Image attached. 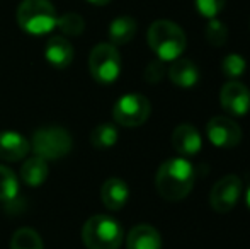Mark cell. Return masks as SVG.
<instances>
[{"label": "cell", "instance_id": "cell-1", "mask_svg": "<svg viewBox=\"0 0 250 249\" xmlns=\"http://www.w3.org/2000/svg\"><path fill=\"white\" fill-rule=\"evenodd\" d=\"M196 181L194 167L184 157L168 159L158 167L155 176V186L158 195L168 202L184 200L191 193Z\"/></svg>", "mask_w": 250, "mask_h": 249}, {"label": "cell", "instance_id": "cell-2", "mask_svg": "<svg viewBox=\"0 0 250 249\" xmlns=\"http://www.w3.org/2000/svg\"><path fill=\"white\" fill-rule=\"evenodd\" d=\"M146 40H148L151 51L162 62L177 60L179 57H182L188 46V38L182 27L167 19L155 21L148 27Z\"/></svg>", "mask_w": 250, "mask_h": 249}, {"label": "cell", "instance_id": "cell-3", "mask_svg": "<svg viewBox=\"0 0 250 249\" xmlns=\"http://www.w3.org/2000/svg\"><path fill=\"white\" fill-rule=\"evenodd\" d=\"M58 14L50 0H22L17 7V24L33 36H43L56 27Z\"/></svg>", "mask_w": 250, "mask_h": 249}, {"label": "cell", "instance_id": "cell-4", "mask_svg": "<svg viewBox=\"0 0 250 249\" xmlns=\"http://www.w3.org/2000/svg\"><path fill=\"white\" fill-rule=\"evenodd\" d=\"M82 241L87 249H119L123 243V229L112 217L94 215L83 224Z\"/></svg>", "mask_w": 250, "mask_h": 249}, {"label": "cell", "instance_id": "cell-5", "mask_svg": "<svg viewBox=\"0 0 250 249\" xmlns=\"http://www.w3.org/2000/svg\"><path fill=\"white\" fill-rule=\"evenodd\" d=\"M31 147L44 160L62 159L72 150V135L62 126H43L34 132Z\"/></svg>", "mask_w": 250, "mask_h": 249}, {"label": "cell", "instance_id": "cell-6", "mask_svg": "<svg viewBox=\"0 0 250 249\" xmlns=\"http://www.w3.org/2000/svg\"><path fill=\"white\" fill-rule=\"evenodd\" d=\"M89 70L99 84H112L121 73V55L111 43H99L89 57Z\"/></svg>", "mask_w": 250, "mask_h": 249}, {"label": "cell", "instance_id": "cell-7", "mask_svg": "<svg viewBox=\"0 0 250 249\" xmlns=\"http://www.w3.org/2000/svg\"><path fill=\"white\" fill-rule=\"evenodd\" d=\"M151 106L148 97L142 94H126L116 101L112 108V118L118 125L126 128H136L150 118Z\"/></svg>", "mask_w": 250, "mask_h": 249}, {"label": "cell", "instance_id": "cell-8", "mask_svg": "<svg viewBox=\"0 0 250 249\" xmlns=\"http://www.w3.org/2000/svg\"><path fill=\"white\" fill-rule=\"evenodd\" d=\"M242 193V180L235 174H228L216 181L211 189L209 203L214 212L228 213L235 208Z\"/></svg>", "mask_w": 250, "mask_h": 249}, {"label": "cell", "instance_id": "cell-9", "mask_svg": "<svg viewBox=\"0 0 250 249\" xmlns=\"http://www.w3.org/2000/svg\"><path fill=\"white\" fill-rule=\"evenodd\" d=\"M208 138L220 149H233L242 142V128L231 118L214 116L206 125Z\"/></svg>", "mask_w": 250, "mask_h": 249}, {"label": "cell", "instance_id": "cell-10", "mask_svg": "<svg viewBox=\"0 0 250 249\" xmlns=\"http://www.w3.org/2000/svg\"><path fill=\"white\" fill-rule=\"evenodd\" d=\"M221 108L231 116H245L250 111V91L245 84L230 80L220 92Z\"/></svg>", "mask_w": 250, "mask_h": 249}, {"label": "cell", "instance_id": "cell-11", "mask_svg": "<svg viewBox=\"0 0 250 249\" xmlns=\"http://www.w3.org/2000/svg\"><path fill=\"white\" fill-rule=\"evenodd\" d=\"M172 147L175 152L181 154L182 157H192L201 150L203 140L198 128L189 123H182L172 133Z\"/></svg>", "mask_w": 250, "mask_h": 249}, {"label": "cell", "instance_id": "cell-12", "mask_svg": "<svg viewBox=\"0 0 250 249\" xmlns=\"http://www.w3.org/2000/svg\"><path fill=\"white\" fill-rule=\"evenodd\" d=\"M29 140L17 132H0V159L7 162H16L27 156Z\"/></svg>", "mask_w": 250, "mask_h": 249}, {"label": "cell", "instance_id": "cell-13", "mask_svg": "<svg viewBox=\"0 0 250 249\" xmlns=\"http://www.w3.org/2000/svg\"><path fill=\"white\" fill-rule=\"evenodd\" d=\"M44 57L55 68H66L73 60V46L66 38L51 36L44 46Z\"/></svg>", "mask_w": 250, "mask_h": 249}, {"label": "cell", "instance_id": "cell-14", "mask_svg": "<svg viewBox=\"0 0 250 249\" xmlns=\"http://www.w3.org/2000/svg\"><path fill=\"white\" fill-rule=\"evenodd\" d=\"M101 198L102 203L105 205L107 210H112V212H118L123 206L126 205L129 198V188L128 184L125 183L119 178H111L107 180L101 188Z\"/></svg>", "mask_w": 250, "mask_h": 249}, {"label": "cell", "instance_id": "cell-15", "mask_svg": "<svg viewBox=\"0 0 250 249\" xmlns=\"http://www.w3.org/2000/svg\"><path fill=\"white\" fill-rule=\"evenodd\" d=\"M128 249H162V237L155 227L148 224H140L129 230L126 237Z\"/></svg>", "mask_w": 250, "mask_h": 249}, {"label": "cell", "instance_id": "cell-16", "mask_svg": "<svg viewBox=\"0 0 250 249\" xmlns=\"http://www.w3.org/2000/svg\"><path fill=\"white\" fill-rule=\"evenodd\" d=\"M168 77L177 87L182 89H191L199 82V70L189 58H181L172 62L170 68H168Z\"/></svg>", "mask_w": 250, "mask_h": 249}, {"label": "cell", "instance_id": "cell-17", "mask_svg": "<svg viewBox=\"0 0 250 249\" xmlns=\"http://www.w3.org/2000/svg\"><path fill=\"white\" fill-rule=\"evenodd\" d=\"M48 173H50V171H48V160H44L43 157H40V156L29 157V159L22 164V167H21V178H22L24 183L31 188L41 186V184L46 181Z\"/></svg>", "mask_w": 250, "mask_h": 249}, {"label": "cell", "instance_id": "cell-18", "mask_svg": "<svg viewBox=\"0 0 250 249\" xmlns=\"http://www.w3.org/2000/svg\"><path fill=\"white\" fill-rule=\"evenodd\" d=\"M136 21L129 16H121L116 17L111 24H109V40H111V45L114 46H121V45H126L135 38L136 34Z\"/></svg>", "mask_w": 250, "mask_h": 249}, {"label": "cell", "instance_id": "cell-19", "mask_svg": "<svg viewBox=\"0 0 250 249\" xmlns=\"http://www.w3.org/2000/svg\"><path fill=\"white\" fill-rule=\"evenodd\" d=\"M119 138V132L114 125L111 123H102L97 125L90 133V142L97 149H109V147L116 145Z\"/></svg>", "mask_w": 250, "mask_h": 249}, {"label": "cell", "instance_id": "cell-20", "mask_svg": "<svg viewBox=\"0 0 250 249\" xmlns=\"http://www.w3.org/2000/svg\"><path fill=\"white\" fill-rule=\"evenodd\" d=\"M10 249H44L40 234L29 227L16 230L10 241Z\"/></svg>", "mask_w": 250, "mask_h": 249}, {"label": "cell", "instance_id": "cell-21", "mask_svg": "<svg viewBox=\"0 0 250 249\" xmlns=\"http://www.w3.org/2000/svg\"><path fill=\"white\" fill-rule=\"evenodd\" d=\"M19 193V181L12 169L0 166V202H10Z\"/></svg>", "mask_w": 250, "mask_h": 249}, {"label": "cell", "instance_id": "cell-22", "mask_svg": "<svg viewBox=\"0 0 250 249\" xmlns=\"http://www.w3.org/2000/svg\"><path fill=\"white\" fill-rule=\"evenodd\" d=\"M56 27L66 36H80L83 33V29H85V21H83V17L80 14L68 12L63 14V16H58Z\"/></svg>", "mask_w": 250, "mask_h": 249}, {"label": "cell", "instance_id": "cell-23", "mask_svg": "<svg viewBox=\"0 0 250 249\" xmlns=\"http://www.w3.org/2000/svg\"><path fill=\"white\" fill-rule=\"evenodd\" d=\"M204 36H206V41L211 45V46H223L227 43L228 38V29L220 19H208L206 29H204Z\"/></svg>", "mask_w": 250, "mask_h": 249}, {"label": "cell", "instance_id": "cell-24", "mask_svg": "<svg viewBox=\"0 0 250 249\" xmlns=\"http://www.w3.org/2000/svg\"><path fill=\"white\" fill-rule=\"evenodd\" d=\"M247 70V62L242 55L237 53H230L223 58L221 62V72L225 73V77L231 80H237L238 77H242Z\"/></svg>", "mask_w": 250, "mask_h": 249}, {"label": "cell", "instance_id": "cell-25", "mask_svg": "<svg viewBox=\"0 0 250 249\" xmlns=\"http://www.w3.org/2000/svg\"><path fill=\"white\" fill-rule=\"evenodd\" d=\"M227 0H194L196 10L206 19H214L223 10Z\"/></svg>", "mask_w": 250, "mask_h": 249}, {"label": "cell", "instance_id": "cell-26", "mask_svg": "<svg viewBox=\"0 0 250 249\" xmlns=\"http://www.w3.org/2000/svg\"><path fill=\"white\" fill-rule=\"evenodd\" d=\"M164 75H165V67H164V62L162 60L150 62L148 67L145 68V79L151 84L160 82V80L164 79Z\"/></svg>", "mask_w": 250, "mask_h": 249}, {"label": "cell", "instance_id": "cell-27", "mask_svg": "<svg viewBox=\"0 0 250 249\" xmlns=\"http://www.w3.org/2000/svg\"><path fill=\"white\" fill-rule=\"evenodd\" d=\"M89 3H92V5H107L111 0H87Z\"/></svg>", "mask_w": 250, "mask_h": 249}, {"label": "cell", "instance_id": "cell-28", "mask_svg": "<svg viewBox=\"0 0 250 249\" xmlns=\"http://www.w3.org/2000/svg\"><path fill=\"white\" fill-rule=\"evenodd\" d=\"M245 198H247V206L250 208V188H249V191H247V196H245Z\"/></svg>", "mask_w": 250, "mask_h": 249}]
</instances>
